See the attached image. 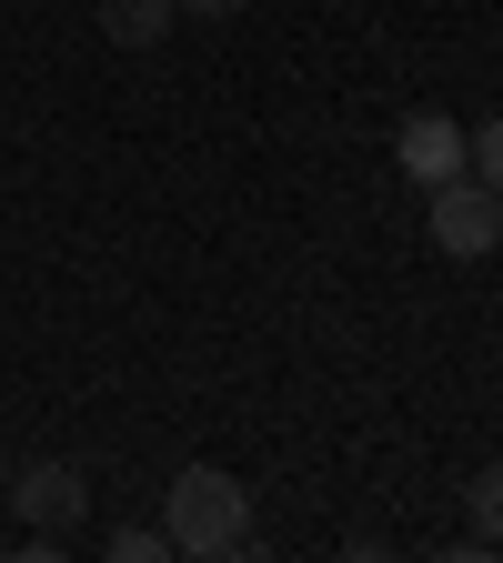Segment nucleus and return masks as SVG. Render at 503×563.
I'll return each instance as SVG.
<instances>
[{
  "label": "nucleus",
  "instance_id": "nucleus-1",
  "mask_svg": "<svg viewBox=\"0 0 503 563\" xmlns=\"http://www.w3.org/2000/svg\"><path fill=\"white\" fill-rule=\"evenodd\" d=\"M162 533H172V553H192V563L252 553V493H242V473H222V463H182L172 493H162Z\"/></svg>",
  "mask_w": 503,
  "mask_h": 563
},
{
  "label": "nucleus",
  "instance_id": "nucleus-2",
  "mask_svg": "<svg viewBox=\"0 0 503 563\" xmlns=\"http://www.w3.org/2000/svg\"><path fill=\"white\" fill-rule=\"evenodd\" d=\"M423 222H434V252L483 262V252H503V191H483L473 172H453V181L423 191Z\"/></svg>",
  "mask_w": 503,
  "mask_h": 563
},
{
  "label": "nucleus",
  "instance_id": "nucleus-3",
  "mask_svg": "<svg viewBox=\"0 0 503 563\" xmlns=\"http://www.w3.org/2000/svg\"><path fill=\"white\" fill-rule=\"evenodd\" d=\"M11 504L31 523V553H61L70 533H81V514H91V483H81V463H31L11 483Z\"/></svg>",
  "mask_w": 503,
  "mask_h": 563
},
{
  "label": "nucleus",
  "instance_id": "nucleus-4",
  "mask_svg": "<svg viewBox=\"0 0 503 563\" xmlns=\"http://www.w3.org/2000/svg\"><path fill=\"white\" fill-rule=\"evenodd\" d=\"M393 162H403V181H413V191L453 181V172H463V121H453V111H403Z\"/></svg>",
  "mask_w": 503,
  "mask_h": 563
},
{
  "label": "nucleus",
  "instance_id": "nucleus-5",
  "mask_svg": "<svg viewBox=\"0 0 503 563\" xmlns=\"http://www.w3.org/2000/svg\"><path fill=\"white\" fill-rule=\"evenodd\" d=\"M91 11H101V41H121V51H152L182 11H172V0H91Z\"/></svg>",
  "mask_w": 503,
  "mask_h": 563
},
{
  "label": "nucleus",
  "instance_id": "nucleus-6",
  "mask_svg": "<svg viewBox=\"0 0 503 563\" xmlns=\"http://www.w3.org/2000/svg\"><path fill=\"white\" fill-rule=\"evenodd\" d=\"M463 504H473V553H493V543H503V463H483V473L463 483Z\"/></svg>",
  "mask_w": 503,
  "mask_h": 563
},
{
  "label": "nucleus",
  "instance_id": "nucleus-7",
  "mask_svg": "<svg viewBox=\"0 0 503 563\" xmlns=\"http://www.w3.org/2000/svg\"><path fill=\"white\" fill-rule=\"evenodd\" d=\"M463 172H473L483 191H503V111H493V121H473V141H463Z\"/></svg>",
  "mask_w": 503,
  "mask_h": 563
},
{
  "label": "nucleus",
  "instance_id": "nucleus-8",
  "mask_svg": "<svg viewBox=\"0 0 503 563\" xmlns=\"http://www.w3.org/2000/svg\"><path fill=\"white\" fill-rule=\"evenodd\" d=\"M101 553H111V563H162V553H172V533H162V523H121Z\"/></svg>",
  "mask_w": 503,
  "mask_h": 563
},
{
  "label": "nucleus",
  "instance_id": "nucleus-9",
  "mask_svg": "<svg viewBox=\"0 0 503 563\" xmlns=\"http://www.w3.org/2000/svg\"><path fill=\"white\" fill-rule=\"evenodd\" d=\"M172 11H182V21H211V31H222V21L242 11V0H172Z\"/></svg>",
  "mask_w": 503,
  "mask_h": 563
}]
</instances>
